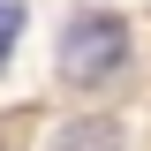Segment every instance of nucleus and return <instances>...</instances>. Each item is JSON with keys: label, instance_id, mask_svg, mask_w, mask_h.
Segmentation results:
<instances>
[{"label": "nucleus", "instance_id": "f257e3e1", "mask_svg": "<svg viewBox=\"0 0 151 151\" xmlns=\"http://www.w3.org/2000/svg\"><path fill=\"white\" fill-rule=\"evenodd\" d=\"M121 60H129V30H121L113 15H83V23H68V38H60V76H68V83L91 91V83H106Z\"/></svg>", "mask_w": 151, "mask_h": 151}, {"label": "nucleus", "instance_id": "f03ea898", "mask_svg": "<svg viewBox=\"0 0 151 151\" xmlns=\"http://www.w3.org/2000/svg\"><path fill=\"white\" fill-rule=\"evenodd\" d=\"M53 151H121V129L113 121H76V129L53 136Z\"/></svg>", "mask_w": 151, "mask_h": 151}, {"label": "nucleus", "instance_id": "7ed1b4c3", "mask_svg": "<svg viewBox=\"0 0 151 151\" xmlns=\"http://www.w3.org/2000/svg\"><path fill=\"white\" fill-rule=\"evenodd\" d=\"M15 38H23V0H0V68L15 53Z\"/></svg>", "mask_w": 151, "mask_h": 151}]
</instances>
